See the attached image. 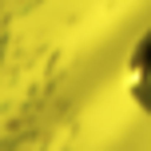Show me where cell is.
Here are the masks:
<instances>
[{
    "instance_id": "obj_1",
    "label": "cell",
    "mask_w": 151,
    "mask_h": 151,
    "mask_svg": "<svg viewBox=\"0 0 151 151\" xmlns=\"http://www.w3.org/2000/svg\"><path fill=\"white\" fill-rule=\"evenodd\" d=\"M119 80H123V96L131 99V107L151 115V24L131 40Z\"/></svg>"
}]
</instances>
